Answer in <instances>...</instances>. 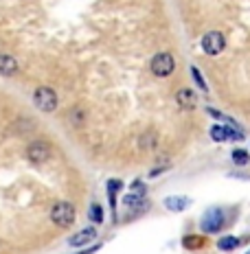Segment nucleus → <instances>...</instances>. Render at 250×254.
Returning a JSON list of instances; mask_svg holds the SVG:
<instances>
[{
  "instance_id": "obj_1",
  "label": "nucleus",
  "mask_w": 250,
  "mask_h": 254,
  "mask_svg": "<svg viewBox=\"0 0 250 254\" xmlns=\"http://www.w3.org/2000/svg\"><path fill=\"white\" fill-rule=\"evenodd\" d=\"M51 219L55 226H60V228H68V226L75 221V206L71 202H55L51 208Z\"/></svg>"
},
{
  "instance_id": "obj_2",
  "label": "nucleus",
  "mask_w": 250,
  "mask_h": 254,
  "mask_svg": "<svg viewBox=\"0 0 250 254\" xmlns=\"http://www.w3.org/2000/svg\"><path fill=\"white\" fill-rule=\"evenodd\" d=\"M33 103L35 108L42 110V112H55L57 110V103H60V99H57V92L49 86H42L33 92Z\"/></svg>"
},
{
  "instance_id": "obj_3",
  "label": "nucleus",
  "mask_w": 250,
  "mask_h": 254,
  "mask_svg": "<svg viewBox=\"0 0 250 254\" xmlns=\"http://www.w3.org/2000/svg\"><path fill=\"white\" fill-rule=\"evenodd\" d=\"M175 68V60L171 53H158L152 60V72L156 77H169Z\"/></svg>"
},
{
  "instance_id": "obj_4",
  "label": "nucleus",
  "mask_w": 250,
  "mask_h": 254,
  "mask_svg": "<svg viewBox=\"0 0 250 254\" xmlns=\"http://www.w3.org/2000/svg\"><path fill=\"white\" fill-rule=\"evenodd\" d=\"M26 158H29V162H33V165H44L51 158V145L44 140L31 142V145L26 147Z\"/></svg>"
},
{
  "instance_id": "obj_5",
  "label": "nucleus",
  "mask_w": 250,
  "mask_h": 254,
  "mask_svg": "<svg viewBox=\"0 0 250 254\" xmlns=\"http://www.w3.org/2000/svg\"><path fill=\"white\" fill-rule=\"evenodd\" d=\"M226 49V40L220 31H209V33L202 38V51L206 55H220Z\"/></svg>"
},
{
  "instance_id": "obj_6",
  "label": "nucleus",
  "mask_w": 250,
  "mask_h": 254,
  "mask_svg": "<svg viewBox=\"0 0 250 254\" xmlns=\"http://www.w3.org/2000/svg\"><path fill=\"white\" fill-rule=\"evenodd\" d=\"M226 219H224V210L222 208H211L209 213L204 215V219H202L200 228L202 232H220L222 228H224Z\"/></svg>"
},
{
  "instance_id": "obj_7",
  "label": "nucleus",
  "mask_w": 250,
  "mask_h": 254,
  "mask_svg": "<svg viewBox=\"0 0 250 254\" xmlns=\"http://www.w3.org/2000/svg\"><path fill=\"white\" fill-rule=\"evenodd\" d=\"M211 138L215 142H224V140H242L244 134L233 125H213L211 127Z\"/></svg>"
},
{
  "instance_id": "obj_8",
  "label": "nucleus",
  "mask_w": 250,
  "mask_h": 254,
  "mask_svg": "<svg viewBox=\"0 0 250 254\" xmlns=\"http://www.w3.org/2000/svg\"><path fill=\"white\" fill-rule=\"evenodd\" d=\"M175 101L182 110H193L195 103H198V97H195V92L191 88H180L178 92H175Z\"/></svg>"
},
{
  "instance_id": "obj_9",
  "label": "nucleus",
  "mask_w": 250,
  "mask_h": 254,
  "mask_svg": "<svg viewBox=\"0 0 250 254\" xmlns=\"http://www.w3.org/2000/svg\"><path fill=\"white\" fill-rule=\"evenodd\" d=\"M165 208L171 210V213H180V210L189 208L191 206V199L189 197H182V195H171V197H165Z\"/></svg>"
},
{
  "instance_id": "obj_10",
  "label": "nucleus",
  "mask_w": 250,
  "mask_h": 254,
  "mask_svg": "<svg viewBox=\"0 0 250 254\" xmlns=\"http://www.w3.org/2000/svg\"><path fill=\"white\" fill-rule=\"evenodd\" d=\"M94 239H97V230H94V228H86V230L79 232V235H73L71 239H68V243H71L73 248H79V246H86V243L94 241Z\"/></svg>"
},
{
  "instance_id": "obj_11",
  "label": "nucleus",
  "mask_w": 250,
  "mask_h": 254,
  "mask_svg": "<svg viewBox=\"0 0 250 254\" xmlns=\"http://www.w3.org/2000/svg\"><path fill=\"white\" fill-rule=\"evenodd\" d=\"M18 72V62L11 55H0V75L2 77H13Z\"/></svg>"
},
{
  "instance_id": "obj_12",
  "label": "nucleus",
  "mask_w": 250,
  "mask_h": 254,
  "mask_svg": "<svg viewBox=\"0 0 250 254\" xmlns=\"http://www.w3.org/2000/svg\"><path fill=\"white\" fill-rule=\"evenodd\" d=\"M237 246H239V239H237V237H222L220 243H217V248H220V250H224V252L237 250Z\"/></svg>"
},
{
  "instance_id": "obj_13",
  "label": "nucleus",
  "mask_w": 250,
  "mask_h": 254,
  "mask_svg": "<svg viewBox=\"0 0 250 254\" xmlns=\"http://www.w3.org/2000/svg\"><path fill=\"white\" fill-rule=\"evenodd\" d=\"M88 217L92 224H101V221H103V208H101V204H90Z\"/></svg>"
},
{
  "instance_id": "obj_14",
  "label": "nucleus",
  "mask_w": 250,
  "mask_h": 254,
  "mask_svg": "<svg viewBox=\"0 0 250 254\" xmlns=\"http://www.w3.org/2000/svg\"><path fill=\"white\" fill-rule=\"evenodd\" d=\"M233 160H235V165H239V167H246L250 162V153L246 149H235L233 151Z\"/></svg>"
},
{
  "instance_id": "obj_15",
  "label": "nucleus",
  "mask_w": 250,
  "mask_h": 254,
  "mask_svg": "<svg viewBox=\"0 0 250 254\" xmlns=\"http://www.w3.org/2000/svg\"><path fill=\"white\" fill-rule=\"evenodd\" d=\"M143 149H156V131H145V136L141 138Z\"/></svg>"
},
{
  "instance_id": "obj_16",
  "label": "nucleus",
  "mask_w": 250,
  "mask_h": 254,
  "mask_svg": "<svg viewBox=\"0 0 250 254\" xmlns=\"http://www.w3.org/2000/svg\"><path fill=\"white\" fill-rule=\"evenodd\" d=\"M191 75H193V79H195V83H198V88L202 90V92H209V86H206V81H204V77H202V72L198 70L195 66H191Z\"/></svg>"
},
{
  "instance_id": "obj_17",
  "label": "nucleus",
  "mask_w": 250,
  "mask_h": 254,
  "mask_svg": "<svg viewBox=\"0 0 250 254\" xmlns=\"http://www.w3.org/2000/svg\"><path fill=\"white\" fill-rule=\"evenodd\" d=\"M123 187V182L121 180H110L108 182V195H116V190Z\"/></svg>"
},
{
  "instance_id": "obj_18",
  "label": "nucleus",
  "mask_w": 250,
  "mask_h": 254,
  "mask_svg": "<svg viewBox=\"0 0 250 254\" xmlns=\"http://www.w3.org/2000/svg\"><path fill=\"white\" fill-rule=\"evenodd\" d=\"M184 246L187 248H200L202 239H198V237H187V239H184Z\"/></svg>"
},
{
  "instance_id": "obj_19",
  "label": "nucleus",
  "mask_w": 250,
  "mask_h": 254,
  "mask_svg": "<svg viewBox=\"0 0 250 254\" xmlns=\"http://www.w3.org/2000/svg\"><path fill=\"white\" fill-rule=\"evenodd\" d=\"M97 250H101V246H90L88 250H83V252H77V254H94Z\"/></svg>"
},
{
  "instance_id": "obj_20",
  "label": "nucleus",
  "mask_w": 250,
  "mask_h": 254,
  "mask_svg": "<svg viewBox=\"0 0 250 254\" xmlns=\"http://www.w3.org/2000/svg\"><path fill=\"white\" fill-rule=\"evenodd\" d=\"M246 254H250V250H248V252H246Z\"/></svg>"
}]
</instances>
